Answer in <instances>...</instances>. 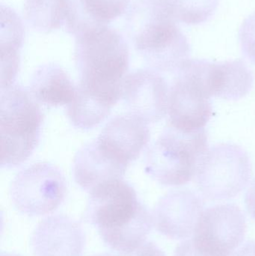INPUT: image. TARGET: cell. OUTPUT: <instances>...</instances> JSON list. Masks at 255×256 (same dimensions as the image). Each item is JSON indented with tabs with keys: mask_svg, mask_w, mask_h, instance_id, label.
<instances>
[{
	"mask_svg": "<svg viewBox=\"0 0 255 256\" xmlns=\"http://www.w3.org/2000/svg\"><path fill=\"white\" fill-rule=\"evenodd\" d=\"M84 219L108 248L122 255L143 244L154 224L134 188L123 179L104 182L89 192Z\"/></svg>",
	"mask_w": 255,
	"mask_h": 256,
	"instance_id": "obj_1",
	"label": "cell"
},
{
	"mask_svg": "<svg viewBox=\"0 0 255 256\" xmlns=\"http://www.w3.org/2000/svg\"><path fill=\"white\" fill-rule=\"evenodd\" d=\"M77 88L113 108L122 98L129 68L128 45L121 33L108 26L91 27L74 36Z\"/></svg>",
	"mask_w": 255,
	"mask_h": 256,
	"instance_id": "obj_2",
	"label": "cell"
},
{
	"mask_svg": "<svg viewBox=\"0 0 255 256\" xmlns=\"http://www.w3.org/2000/svg\"><path fill=\"white\" fill-rule=\"evenodd\" d=\"M125 27L135 50L152 70L175 74L190 60V42L165 0H136Z\"/></svg>",
	"mask_w": 255,
	"mask_h": 256,
	"instance_id": "obj_3",
	"label": "cell"
},
{
	"mask_svg": "<svg viewBox=\"0 0 255 256\" xmlns=\"http://www.w3.org/2000/svg\"><path fill=\"white\" fill-rule=\"evenodd\" d=\"M208 149L205 128L186 132L169 126L148 150L145 172L165 186H182L195 178Z\"/></svg>",
	"mask_w": 255,
	"mask_h": 256,
	"instance_id": "obj_4",
	"label": "cell"
},
{
	"mask_svg": "<svg viewBox=\"0 0 255 256\" xmlns=\"http://www.w3.org/2000/svg\"><path fill=\"white\" fill-rule=\"evenodd\" d=\"M1 91V166L12 168L28 160L38 144L43 114L22 87Z\"/></svg>",
	"mask_w": 255,
	"mask_h": 256,
	"instance_id": "obj_5",
	"label": "cell"
},
{
	"mask_svg": "<svg viewBox=\"0 0 255 256\" xmlns=\"http://www.w3.org/2000/svg\"><path fill=\"white\" fill-rule=\"evenodd\" d=\"M253 166L248 153L241 146L221 143L209 148L196 171V185L211 201L230 200L250 183Z\"/></svg>",
	"mask_w": 255,
	"mask_h": 256,
	"instance_id": "obj_6",
	"label": "cell"
},
{
	"mask_svg": "<svg viewBox=\"0 0 255 256\" xmlns=\"http://www.w3.org/2000/svg\"><path fill=\"white\" fill-rule=\"evenodd\" d=\"M208 61L189 60L175 74L169 90L168 115L172 127L193 132L204 129L213 116L206 86Z\"/></svg>",
	"mask_w": 255,
	"mask_h": 256,
	"instance_id": "obj_7",
	"label": "cell"
},
{
	"mask_svg": "<svg viewBox=\"0 0 255 256\" xmlns=\"http://www.w3.org/2000/svg\"><path fill=\"white\" fill-rule=\"evenodd\" d=\"M67 194L65 178L49 162H37L21 171L12 182L10 198L20 213L29 216L56 210Z\"/></svg>",
	"mask_w": 255,
	"mask_h": 256,
	"instance_id": "obj_8",
	"label": "cell"
},
{
	"mask_svg": "<svg viewBox=\"0 0 255 256\" xmlns=\"http://www.w3.org/2000/svg\"><path fill=\"white\" fill-rule=\"evenodd\" d=\"M247 222L236 204L213 206L204 210L192 238L206 256H231L245 238Z\"/></svg>",
	"mask_w": 255,
	"mask_h": 256,
	"instance_id": "obj_9",
	"label": "cell"
},
{
	"mask_svg": "<svg viewBox=\"0 0 255 256\" xmlns=\"http://www.w3.org/2000/svg\"><path fill=\"white\" fill-rule=\"evenodd\" d=\"M169 94L166 80L152 69L135 70L123 82L122 98L129 114L147 124L158 122L166 116Z\"/></svg>",
	"mask_w": 255,
	"mask_h": 256,
	"instance_id": "obj_10",
	"label": "cell"
},
{
	"mask_svg": "<svg viewBox=\"0 0 255 256\" xmlns=\"http://www.w3.org/2000/svg\"><path fill=\"white\" fill-rule=\"evenodd\" d=\"M204 212L200 196L189 190L172 191L162 197L153 214L156 230L168 238L183 240L194 233Z\"/></svg>",
	"mask_w": 255,
	"mask_h": 256,
	"instance_id": "obj_11",
	"label": "cell"
},
{
	"mask_svg": "<svg viewBox=\"0 0 255 256\" xmlns=\"http://www.w3.org/2000/svg\"><path fill=\"white\" fill-rule=\"evenodd\" d=\"M86 238L82 226L63 214L43 220L33 232L31 246L35 256H82Z\"/></svg>",
	"mask_w": 255,
	"mask_h": 256,
	"instance_id": "obj_12",
	"label": "cell"
},
{
	"mask_svg": "<svg viewBox=\"0 0 255 256\" xmlns=\"http://www.w3.org/2000/svg\"><path fill=\"white\" fill-rule=\"evenodd\" d=\"M150 138L148 124L128 114L112 118L97 140L117 160L128 166L139 158Z\"/></svg>",
	"mask_w": 255,
	"mask_h": 256,
	"instance_id": "obj_13",
	"label": "cell"
},
{
	"mask_svg": "<svg viewBox=\"0 0 255 256\" xmlns=\"http://www.w3.org/2000/svg\"><path fill=\"white\" fill-rule=\"evenodd\" d=\"M128 166L117 160L97 140L82 146L73 160L76 183L87 192L109 180L123 179Z\"/></svg>",
	"mask_w": 255,
	"mask_h": 256,
	"instance_id": "obj_14",
	"label": "cell"
},
{
	"mask_svg": "<svg viewBox=\"0 0 255 256\" xmlns=\"http://www.w3.org/2000/svg\"><path fill=\"white\" fill-rule=\"evenodd\" d=\"M253 84V73L242 60L210 64L207 86L211 98L240 100L250 92Z\"/></svg>",
	"mask_w": 255,
	"mask_h": 256,
	"instance_id": "obj_15",
	"label": "cell"
},
{
	"mask_svg": "<svg viewBox=\"0 0 255 256\" xmlns=\"http://www.w3.org/2000/svg\"><path fill=\"white\" fill-rule=\"evenodd\" d=\"M131 0H72L64 28L76 36L86 28L107 26L127 12Z\"/></svg>",
	"mask_w": 255,
	"mask_h": 256,
	"instance_id": "obj_16",
	"label": "cell"
},
{
	"mask_svg": "<svg viewBox=\"0 0 255 256\" xmlns=\"http://www.w3.org/2000/svg\"><path fill=\"white\" fill-rule=\"evenodd\" d=\"M29 92L34 100L43 104L62 106L73 102L76 87L61 66L48 63L40 66L33 74Z\"/></svg>",
	"mask_w": 255,
	"mask_h": 256,
	"instance_id": "obj_17",
	"label": "cell"
},
{
	"mask_svg": "<svg viewBox=\"0 0 255 256\" xmlns=\"http://www.w3.org/2000/svg\"><path fill=\"white\" fill-rule=\"evenodd\" d=\"M1 90H2L13 86L17 74L25 31L20 18L10 8L1 6Z\"/></svg>",
	"mask_w": 255,
	"mask_h": 256,
	"instance_id": "obj_18",
	"label": "cell"
},
{
	"mask_svg": "<svg viewBox=\"0 0 255 256\" xmlns=\"http://www.w3.org/2000/svg\"><path fill=\"white\" fill-rule=\"evenodd\" d=\"M72 0H25L24 18L30 28L50 32L65 25Z\"/></svg>",
	"mask_w": 255,
	"mask_h": 256,
	"instance_id": "obj_19",
	"label": "cell"
},
{
	"mask_svg": "<svg viewBox=\"0 0 255 256\" xmlns=\"http://www.w3.org/2000/svg\"><path fill=\"white\" fill-rule=\"evenodd\" d=\"M111 110L110 106L76 88L74 99L67 105V115L73 126L88 130L101 123Z\"/></svg>",
	"mask_w": 255,
	"mask_h": 256,
	"instance_id": "obj_20",
	"label": "cell"
},
{
	"mask_svg": "<svg viewBox=\"0 0 255 256\" xmlns=\"http://www.w3.org/2000/svg\"><path fill=\"white\" fill-rule=\"evenodd\" d=\"M177 22L199 25L215 14L219 0H165Z\"/></svg>",
	"mask_w": 255,
	"mask_h": 256,
	"instance_id": "obj_21",
	"label": "cell"
},
{
	"mask_svg": "<svg viewBox=\"0 0 255 256\" xmlns=\"http://www.w3.org/2000/svg\"><path fill=\"white\" fill-rule=\"evenodd\" d=\"M239 42L244 56L255 64V13L243 22L239 30Z\"/></svg>",
	"mask_w": 255,
	"mask_h": 256,
	"instance_id": "obj_22",
	"label": "cell"
},
{
	"mask_svg": "<svg viewBox=\"0 0 255 256\" xmlns=\"http://www.w3.org/2000/svg\"><path fill=\"white\" fill-rule=\"evenodd\" d=\"M122 256H166L164 252L153 242H147L129 254Z\"/></svg>",
	"mask_w": 255,
	"mask_h": 256,
	"instance_id": "obj_23",
	"label": "cell"
},
{
	"mask_svg": "<svg viewBox=\"0 0 255 256\" xmlns=\"http://www.w3.org/2000/svg\"><path fill=\"white\" fill-rule=\"evenodd\" d=\"M174 256H206L195 246L192 239L184 240L175 249Z\"/></svg>",
	"mask_w": 255,
	"mask_h": 256,
	"instance_id": "obj_24",
	"label": "cell"
},
{
	"mask_svg": "<svg viewBox=\"0 0 255 256\" xmlns=\"http://www.w3.org/2000/svg\"><path fill=\"white\" fill-rule=\"evenodd\" d=\"M245 204L249 214L255 219V177L246 194Z\"/></svg>",
	"mask_w": 255,
	"mask_h": 256,
	"instance_id": "obj_25",
	"label": "cell"
},
{
	"mask_svg": "<svg viewBox=\"0 0 255 256\" xmlns=\"http://www.w3.org/2000/svg\"><path fill=\"white\" fill-rule=\"evenodd\" d=\"M231 256H255V240H249Z\"/></svg>",
	"mask_w": 255,
	"mask_h": 256,
	"instance_id": "obj_26",
	"label": "cell"
},
{
	"mask_svg": "<svg viewBox=\"0 0 255 256\" xmlns=\"http://www.w3.org/2000/svg\"><path fill=\"white\" fill-rule=\"evenodd\" d=\"M1 256H20L16 255V254H1Z\"/></svg>",
	"mask_w": 255,
	"mask_h": 256,
	"instance_id": "obj_27",
	"label": "cell"
},
{
	"mask_svg": "<svg viewBox=\"0 0 255 256\" xmlns=\"http://www.w3.org/2000/svg\"><path fill=\"white\" fill-rule=\"evenodd\" d=\"M93 256H114L112 255H110V254H100V255H96Z\"/></svg>",
	"mask_w": 255,
	"mask_h": 256,
	"instance_id": "obj_28",
	"label": "cell"
}]
</instances>
